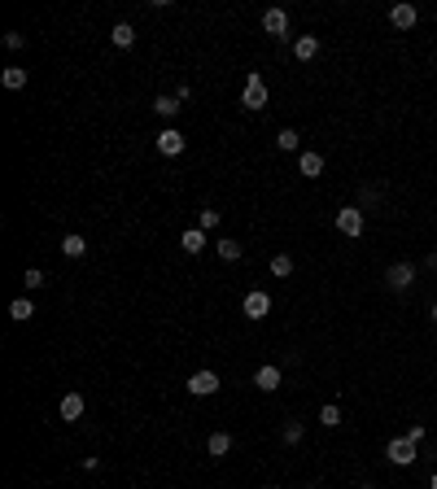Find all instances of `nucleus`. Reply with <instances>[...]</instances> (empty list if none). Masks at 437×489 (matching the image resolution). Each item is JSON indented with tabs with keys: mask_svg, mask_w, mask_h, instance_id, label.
<instances>
[{
	"mask_svg": "<svg viewBox=\"0 0 437 489\" xmlns=\"http://www.w3.org/2000/svg\"><path fill=\"white\" fill-rule=\"evenodd\" d=\"M267 101H271L267 79L258 75V70H250L245 75V88H240V105H245V109H267Z\"/></svg>",
	"mask_w": 437,
	"mask_h": 489,
	"instance_id": "f257e3e1",
	"label": "nucleus"
},
{
	"mask_svg": "<svg viewBox=\"0 0 437 489\" xmlns=\"http://www.w3.org/2000/svg\"><path fill=\"white\" fill-rule=\"evenodd\" d=\"M385 459H390L394 467H411V463L420 459V454H415V442H411V437H394V442L385 446Z\"/></svg>",
	"mask_w": 437,
	"mask_h": 489,
	"instance_id": "f03ea898",
	"label": "nucleus"
},
{
	"mask_svg": "<svg viewBox=\"0 0 437 489\" xmlns=\"http://www.w3.org/2000/svg\"><path fill=\"white\" fill-rule=\"evenodd\" d=\"M337 232H342V236H363V210L359 205H342V210H337Z\"/></svg>",
	"mask_w": 437,
	"mask_h": 489,
	"instance_id": "7ed1b4c3",
	"label": "nucleus"
},
{
	"mask_svg": "<svg viewBox=\"0 0 437 489\" xmlns=\"http://www.w3.org/2000/svg\"><path fill=\"white\" fill-rule=\"evenodd\" d=\"M415 275H420V271H415L411 263H394L390 271H385V284H390L394 293H407V288L415 284Z\"/></svg>",
	"mask_w": 437,
	"mask_h": 489,
	"instance_id": "20e7f679",
	"label": "nucleus"
},
{
	"mask_svg": "<svg viewBox=\"0 0 437 489\" xmlns=\"http://www.w3.org/2000/svg\"><path fill=\"white\" fill-rule=\"evenodd\" d=\"M240 315H245V319H267V315H271V297H267L263 288L245 293V302H240Z\"/></svg>",
	"mask_w": 437,
	"mask_h": 489,
	"instance_id": "39448f33",
	"label": "nucleus"
},
{
	"mask_svg": "<svg viewBox=\"0 0 437 489\" xmlns=\"http://www.w3.org/2000/svg\"><path fill=\"white\" fill-rule=\"evenodd\" d=\"M153 144H158L162 157H180V153H184V132H175V127H162Z\"/></svg>",
	"mask_w": 437,
	"mask_h": 489,
	"instance_id": "423d86ee",
	"label": "nucleus"
},
{
	"mask_svg": "<svg viewBox=\"0 0 437 489\" xmlns=\"http://www.w3.org/2000/svg\"><path fill=\"white\" fill-rule=\"evenodd\" d=\"M188 394H192V398L219 394V376H215V371H192V376H188Z\"/></svg>",
	"mask_w": 437,
	"mask_h": 489,
	"instance_id": "0eeeda50",
	"label": "nucleus"
},
{
	"mask_svg": "<svg viewBox=\"0 0 437 489\" xmlns=\"http://www.w3.org/2000/svg\"><path fill=\"white\" fill-rule=\"evenodd\" d=\"M263 31L271 40H289V13L284 9H267L263 13Z\"/></svg>",
	"mask_w": 437,
	"mask_h": 489,
	"instance_id": "6e6552de",
	"label": "nucleus"
},
{
	"mask_svg": "<svg viewBox=\"0 0 437 489\" xmlns=\"http://www.w3.org/2000/svg\"><path fill=\"white\" fill-rule=\"evenodd\" d=\"M280 380H284V371H280L276 363H263V367L254 371V385L263 389V394H276V389H280Z\"/></svg>",
	"mask_w": 437,
	"mask_h": 489,
	"instance_id": "1a4fd4ad",
	"label": "nucleus"
},
{
	"mask_svg": "<svg viewBox=\"0 0 437 489\" xmlns=\"http://www.w3.org/2000/svg\"><path fill=\"white\" fill-rule=\"evenodd\" d=\"M390 22H394L398 31H411V26L420 22V9H415V5H407V0H402V5H394V9H390Z\"/></svg>",
	"mask_w": 437,
	"mask_h": 489,
	"instance_id": "9d476101",
	"label": "nucleus"
},
{
	"mask_svg": "<svg viewBox=\"0 0 437 489\" xmlns=\"http://www.w3.org/2000/svg\"><path fill=\"white\" fill-rule=\"evenodd\" d=\"M293 57L298 61H315L319 57V36H298L293 40Z\"/></svg>",
	"mask_w": 437,
	"mask_h": 489,
	"instance_id": "9b49d317",
	"label": "nucleus"
},
{
	"mask_svg": "<svg viewBox=\"0 0 437 489\" xmlns=\"http://www.w3.org/2000/svg\"><path fill=\"white\" fill-rule=\"evenodd\" d=\"M298 171H302L306 179H319V175H323V153H311V149H306V153L298 157Z\"/></svg>",
	"mask_w": 437,
	"mask_h": 489,
	"instance_id": "f8f14e48",
	"label": "nucleus"
},
{
	"mask_svg": "<svg viewBox=\"0 0 437 489\" xmlns=\"http://www.w3.org/2000/svg\"><path fill=\"white\" fill-rule=\"evenodd\" d=\"M61 419H66V424L84 419V394H66V398H61Z\"/></svg>",
	"mask_w": 437,
	"mask_h": 489,
	"instance_id": "ddd939ff",
	"label": "nucleus"
},
{
	"mask_svg": "<svg viewBox=\"0 0 437 489\" xmlns=\"http://www.w3.org/2000/svg\"><path fill=\"white\" fill-rule=\"evenodd\" d=\"M61 254H66V258H84L88 254V240L79 236V232H66V236H61Z\"/></svg>",
	"mask_w": 437,
	"mask_h": 489,
	"instance_id": "4468645a",
	"label": "nucleus"
},
{
	"mask_svg": "<svg viewBox=\"0 0 437 489\" xmlns=\"http://www.w3.org/2000/svg\"><path fill=\"white\" fill-rule=\"evenodd\" d=\"M228 450H232V437H228V433H210V442H206V454H210V459H223Z\"/></svg>",
	"mask_w": 437,
	"mask_h": 489,
	"instance_id": "2eb2a0df",
	"label": "nucleus"
},
{
	"mask_svg": "<svg viewBox=\"0 0 437 489\" xmlns=\"http://www.w3.org/2000/svg\"><path fill=\"white\" fill-rule=\"evenodd\" d=\"M180 249H184V254H201V249H206V232H201V227L184 232V236H180Z\"/></svg>",
	"mask_w": 437,
	"mask_h": 489,
	"instance_id": "dca6fc26",
	"label": "nucleus"
},
{
	"mask_svg": "<svg viewBox=\"0 0 437 489\" xmlns=\"http://www.w3.org/2000/svg\"><path fill=\"white\" fill-rule=\"evenodd\" d=\"M153 114H158V118H175V114H180V96H158V101H153Z\"/></svg>",
	"mask_w": 437,
	"mask_h": 489,
	"instance_id": "f3484780",
	"label": "nucleus"
},
{
	"mask_svg": "<svg viewBox=\"0 0 437 489\" xmlns=\"http://www.w3.org/2000/svg\"><path fill=\"white\" fill-rule=\"evenodd\" d=\"M109 40H114V48H132V44H136V31H132V22H118L114 31H109Z\"/></svg>",
	"mask_w": 437,
	"mask_h": 489,
	"instance_id": "a211bd4d",
	"label": "nucleus"
},
{
	"mask_svg": "<svg viewBox=\"0 0 437 489\" xmlns=\"http://www.w3.org/2000/svg\"><path fill=\"white\" fill-rule=\"evenodd\" d=\"M0 84H5L9 92H18V88H26V70H22V66H5V75H0Z\"/></svg>",
	"mask_w": 437,
	"mask_h": 489,
	"instance_id": "6ab92c4d",
	"label": "nucleus"
},
{
	"mask_svg": "<svg viewBox=\"0 0 437 489\" xmlns=\"http://www.w3.org/2000/svg\"><path fill=\"white\" fill-rule=\"evenodd\" d=\"M31 315H36V306H31V297H18V302L9 306V319H13V323H26Z\"/></svg>",
	"mask_w": 437,
	"mask_h": 489,
	"instance_id": "aec40b11",
	"label": "nucleus"
},
{
	"mask_svg": "<svg viewBox=\"0 0 437 489\" xmlns=\"http://www.w3.org/2000/svg\"><path fill=\"white\" fill-rule=\"evenodd\" d=\"M276 144H280V149H284V153H298V149H302V136L293 132V127H284V132L276 136Z\"/></svg>",
	"mask_w": 437,
	"mask_h": 489,
	"instance_id": "412c9836",
	"label": "nucleus"
},
{
	"mask_svg": "<svg viewBox=\"0 0 437 489\" xmlns=\"http://www.w3.org/2000/svg\"><path fill=\"white\" fill-rule=\"evenodd\" d=\"M319 424H323V428H337V424H342V406H337V402H328V406L319 411Z\"/></svg>",
	"mask_w": 437,
	"mask_h": 489,
	"instance_id": "4be33fe9",
	"label": "nucleus"
},
{
	"mask_svg": "<svg viewBox=\"0 0 437 489\" xmlns=\"http://www.w3.org/2000/svg\"><path fill=\"white\" fill-rule=\"evenodd\" d=\"M215 249H219V258H223V263H236V258H240V244H236L232 236H228V240H219Z\"/></svg>",
	"mask_w": 437,
	"mask_h": 489,
	"instance_id": "5701e85b",
	"label": "nucleus"
},
{
	"mask_svg": "<svg viewBox=\"0 0 437 489\" xmlns=\"http://www.w3.org/2000/svg\"><path fill=\"white\" fill-rule=\"evenodd\" d=\"M271 275H280V280H284V275H293V258L276 254V258H271Z\"/></svg>",
	"mask_w": 437,
	"mask_h": 489,
	"instance_id": "b1692460",
	"label": "nucleus"
},
{
	"mask_svg": "<svg viewBox=\"0 0 437 489\" xmlns=\"http://www.w3.org/2000/svg\"><path fill=\"white\" fill-rule=\"evenodd\" d=\"M280 437H284V446H298L302 442V419H289L284 428H280Z\"/></svg>",
	"mask_w": 437,
	"mask_h": 489,
	"instance_id": "393cba45",
	"label": "nucleus"
},
{
	"mask_svg": "<svg viewBox=\"0 0 437 489\" xmlns=\"http://www.w3.org/2000/svg\"><path fill=\"white\" fill-rule=\"evenodd\" d=\"M22 284H26V288H44V284H48V275H44L40 267H31V271L22 275Z\"/></svg>",
	"mask_w": 437,
	"mask_h": 489,
	"instance_id": "a878e982",
	"label": "nucleus"
},
{
	"mask_svg": "<svg viewBox=\"0 0 437 489\" xmlns=\"http://www.w3.org/2000/svg\"><path fill=\"white\" fill-rule=\"evenodd\" d=\"M219 223H223L219 210H201V232H210V227H219Z\"/></svg>",
	"mask_w": 437,
	"mask_h": 489,
	"instance_id": "bb28decb",
	"label": "nucleus"
},
{
	"mask_svg": "<svg viewBox=\"0 0 437 489\" xmlns=\"http://www.w3.org/2000/svg\"><path fill=\"white\" fill-rule=\"evenodd\" d=\"M407 437H411V442L420 446V442H424V437H429V428H424V424H411V433H407Z\"/></svg>",
	"mask_w": 437,
	"mask_h": 489,
	"instance_id": "cd10ccee",
	"label": "nucleus"
},
{
	"mask_svg": "<svg viewBox=\"0 0 437 489\" xmlns=\"http://www.w3.org/2000/svg\"><path fill=\"white\" fill-rule=\"evenodd\" d=\"M22 44H26V40L18 36V31H9V36H5V48H13V53H18V48H22Z\"/></svg>",
	"mask_w": 437,
	"mask_h": 489,
	"instance_id": "c85d7f7f",
	"label": "nucleus"
},
{
	"mask_svg": "<svg viewBox=\"0 0 437 489\" xmlns=\"http://www.w3.org/2000/svg\"><path fill=\"white\" fill-rule=\"evenodd\" d=\"M429 489H437V472H433V481H429Z\"/></svg>",
	"mask_w": 437,
	"mask_h": 489,
	"instance_id": "c756f323",
	"label": "nucleus"
},
{
	"mask_svg": "<svg viewBox=\"0 0 437 489\" xmlns=\"http://www.w3.org/2000/svg\"><path fill=\"white\" fill-rule=\"evenodd\" d=\"M433 323H437V302H433Z\"/></svg>",
	"mask_w": 437,
	"mask_h": 489,
	"instance_id": "7c9ffc66",
	"label": "nucleus"
},
{
	"mask_svg": "<svg viewBox=\"0 0 437 489\" xmlns=\"http://www.w3.org/2000/svg\"><path fill=\"white\" fill-rule=\"evenodd\" d=\"M359 489H376V485H359Z\"/></svg>",
	"mask_w": 437,
	"mask_h": 489,
	"instance_id": "2f4dec72",
	"label": "nucleus"
},
{
	"mask_svg": "<svg viewBox=\"0 0 437 489\" xmlns=\"http://www.w3.org/2000/svg\"><path fill=\"white\" fill-rule=\"evenodd\" d=\"M267 489H280V485H267Z\"/></svg>",
	"mask_w": 437,
	"mask_h": 489,
	"instance_id": "473e14b6",
	"label": "nucleus"
}]
</instances>
